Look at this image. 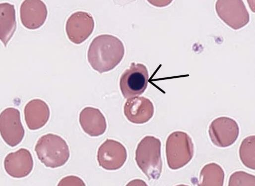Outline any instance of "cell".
Wrapping results in <instances>:
<instances>
[{
	"instance_id": "obj_15",
	"label": "cell",
	"mask_w": 255,
	"mask_h": 186,
	"mask_svg": "<svg viewBox=\"0 0 255 186\" xmlns=\"http://www.w3.org/2000/svg\"><path fill=\"white\" fill-rule=\"evenodd\" d=\"M24 114L27 127L31 130H36L47 123L50 110L44 101L36 98L31 100L25 105Z\"/></svg>"
},
{
	"instance_id": "obj_17",
	"label": "cell",
	"mask_w": 255,
	"mask_h": 186,
	"mask_svg": "<svg viewBox=\"0 0 255 186\" xmlns=\"http://www.w3.org/2000/svg\"><path fill=\"white\" fill-rule=\"evenodd\" d=\"M222 167L215 163L205 165L201 169L198 185L200 186H222L224 180Z\"/></svg>"
},
{
	"instance_id": "obj_6",
	"label": "cell",
	"mask_w": 255,
	"mask_h": 186,
	"mask_svg": "<svg viewBox=\"0 0 255 186\" xmlns=\"http://www.w3.org/2000/svg\"><path fill=\"white\" fill-rule=\"evenodd\" d=\"M215 9L218 17L234 30L245 27L250 21L249 13L242 0H218Z\"/></svg>"
},
{
	"instance_id": "obj_7",
	"label": "cell",
	"mask_w": 255,
	"mask_h": 186,
	"mask_svg": "<svg viewBox=\"0 0 255 186\" xmlns=\"http://www.w3.org/2000/svg\"><path fill=\"white\" fill-rule=\"evenodd\" d=\"M208 134L212 142L220 147L232 145L239 135V127L232 118L221 116L213 120L209 126Z\"/></svg>"
},
{
	"instance_id": "obj_2",
	"label": "cell",
	"mask_w": 255,
	"mask_h": 186,
	"mask_svg": "<svg viewBox=\"0 0 255 186\" xmlns=\"http://www.w3.org/2000/svg\"><path fill=\"white\" fill-rule=\"evenodd\" d=\"M161 143L159 139L147 136L138 143L135 159L136 164L149 180H158L162 170Z\"/></svg>"
},
{
	"instance_id": "obj_1",
	"label": "cell",
	"mask_w": 255,
	"mask_h": 186,
	"mask_svg": "<svg viewBox=\"0 0 255 186\" xmlns=\"http://www.w3.org/2000/svg\"><path fill=\"white\" fill-rule=\"evenodd\" d=\"M125 54L123 42L117 37L102 34L96 37L90 43L87 52L88 62L92 68L103 73L115 68Z\"/></svg>"
},
{
	"instance_id": "obj_3",
	"label": "cell",
	"mask_w": 255,
	"mask_h": 186,
	"mask_svg": "<svg viewBox=\"0 0 255 186\" xmlns=\"http://www.w3.org/2000/svg\"><path fill=\"white\" fill-rule=\"evenodd\" d=\"M35 151L38 159L47 167L56 168L63 166L69 159L68 146L61 137L47 134L38 140Z\"/></svg>"
},
{
	"instance_id": "obj_12",
	"label": "cell",
	"mask_w": 255,
	"mask_h": 186,
	"mask_svg": "<svg viewBox=\"0 0 255 186\" xmlns=\"http://www.w3.org/2000/svg\"><path fill=\"white\" fill-rule=\"evenodd\" d=\"M47 14V6L40 0H24L20 7L21 23L30 30H35L42 26L46 20Z\"/></svg>"
},
{
	"instance_id": "obj_14",
	"label": "cell",
	"mask_w": 255,
	"mask_h": 186,
	"mask_svg": "<svg viewBox=\"0 0 255 186\" xmlns=\"http://www.w3.org/2000/svg\"><path fill=\"white\" fill-rule=\"evenodd\" d=\"M79 122L84 132L91 137L103 135L107 129L105 116L98 108H84L79 114Z\"/></svg>"
},
{
	"instance_id": "obj_5",
	"label": "cell",
	"mask_w": 255,
	"mask_h": 186,
	"mask_svg": "<svg viewBox=\"0 0 255 186\" xmlns=\"http://www.w3.org/2000/svg\"><path fill=\"white\" fill-rule=\"evenodd\" d=\"M149 79L148 70L142 63H131L120 79V88L127 99L142 94L145 91Z\"/></svg>"
},
{
	"instance_id": "obj_19",
	"label": "cell",
	"mask_w": 255,
	"mask_h": 186,
	"mask_svg": "<svg viewBox=\"0 0 255 186\" xmlns=\"http://www.w3.org/2000/svg\"><path fill=\"white\" fill-rule=\"evenodd\" d=\"M255 180L253 175L244 171H237L230 176L228 186H255Z\"/></svg>"
},
{
	"instance_id": "obj_10",
	"label": "cell",
	"mask_w": 255,
	"mask_h": 186,
	"mask_svg": "<svg viewBox=\"0 0 255 186\" xmlns=\"http://www.w3.org/2000/svg\"><path fill=\"white\" fill-rule=\"evenodd\" d=\"M94 20L88 12L78 11L73 13L68 18L65 31L69 40L75 44L84 42L92 33Z\"/></svg>"
},
{
	"instance_id": "obj_4",
	"label": "cell",
	"mask_w": 255,
	"mask_h": 186,
	"mask_svg": "<svg viewBox=\"0 0 255 186\" xmlns=\"http://www.w3.org/2000/svg\"><path fill=\"white\" fill-rule=\"evenodd\" d=\"M193 154V143L186 133L175 131L168 136L166 142V155L171 169L177 170L186 165Z\"/></svg>"
},
{
	"instance_id": "obj_18",
	"label": "cell",
	"mask_w": 255,
	"mask_h": 186,
	"mask_svg": "<svg viewBox=\"0 0 255 186\" xmlns=\"http://www.w3.org/2000/svg\"><path fill=\"white\" fill-rule=\"evenodd\" d=\"M255 136H248L243 140L239 149V156L242 163L247 168L255 170Z\"/></svg>"
},
{
	"instance_id": "obj_8",
	"label": "cell",
	"mask_w": 255,
	"mask_h": 186,
	"mask_svg": "<svg viewBox=\"0 0 255 186\" xmlns=\"http://www.w3.org/2000/svg\"><path fill=\"white\" fill-rule=\"evenodd\" d=\"M0 131L4 141L11 147L15 146L22 141L25 131L17 109L8 107L1 112Z\"/></svg>"
},
{
	"instance_id": "obj_13",
	"label": "cell",
	"mask_w": 255,
	"mask_h": 186,
	"mask_svg": "<svg viewBox=\"0 0 255 186\" xmlns=\"http://www.w3.org/2000/svg\"><path fill=\"white\" fill-rule=\"evenodd\" d=\"M154 106L151 101L143 96H135L127 99L124 112L130 122L142 124L148 122L154 114Z\"/></svg>"
},
{
	"instance_id": "obj_20",
	"label": "cell",
	"mask_w": 255,
	"mask_h": 186,
	"mask_svg": "<svg viewBox=\"0 0 255 186\" xmlns=\"http://www.w3.org/2000/svg\"><path fill=\"white\" fill-rule=\"evenodd\" d=\"M59 186H85L83 181L74 176H69L63 178L59 183Z\"/></svg>"
},
{
	"instance_id": "obj_16",
	"label": "cell",
	"mask_w": 255,
	"mask_h": 186,
	"mask_svg": "<svg viewBox=\"0 0 255 186\" xmlns=\"http://www.w3.org/2000/svg\"><path fill=\"white\" fill-rule=\"evenodd\" d=\"M16 28L15 10L13 4H0V38L5 46L11 38Z\"/></svg>"
},
{
	"instance_id": "obj_11",
	"label": "cell",
	"mask_w": 255,
	"mask_h": 186,
	"mask_svg": "<svg viewBox=\"0 0 255 186\" xmlns=\"http://www.w3.org/2000/svg\"><path fill=\"white\" fill-rule=\"evenodd\" d=\"M4 169L10 176L21 178L27 176L33 168V160L30 152L21 148L8 154L4 160Z\"/></svg>"
},
{
	"instance_id": "obj_9",
	"label": "cell",
	"mask_w": 255,
	"mask_h": 186,
	"mask_svg": "<svg viewBox=\"0 0 255 186\" xmlns=\"http://www.w3.org/2000/svg\"><path fill=\"white\" fill-rule=\"evenodd\" d=\"M127 158L125 147L120 142L106 140L99 147L97 159L100 166L107 170L121 168Z\"/></svg>"
}]
</instances>
